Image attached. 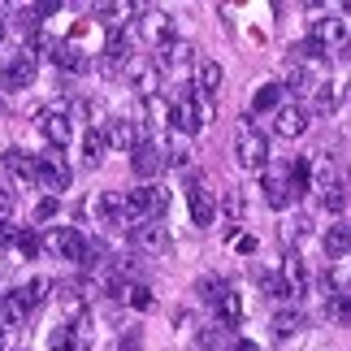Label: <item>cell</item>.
Returning <instances> with one entry per match:
<instances>
[{"label":"cell","instance_id":"6da1fadb","mask_svg":"<svg viewBox=\"0 0 351 351\" xmlns=\"http://www.w3.org/2000/svg\"><path fill=\"white\" fill-rule=\"evenodd\" d=\"M234 160L247 173H261L269 169V139H265V130L256 126V117L243 113L239 117V139H234Z\"/></svg>","mask_w":351,"mask_h":351},{"label":"cell","instance_id":"7a4b0ae2","mask_svg":"<svg viewBox=\"0 0 351 351\" xmlns=\"http://www.w3.org/2000/svg\"><path fill=\"white\" fill-rule=\"evenodd\" d=\"M169 126H173V134H182V139H191V134H199L208 126V117H213V100H199V96H178L169 104Z\"/></svg>","mask_w":351,"mask_h":351},{"label":"cell","instance_id":"3957f363","mask_svg":"<svg viewBox=\"0 0 351 351\" xmlns=\"http://www.w3.org/2000/svg\"><path fill=\"white\" fill-rule=\"evenodd\" d=\"M35 182L44 186V195H52V199H57L61 191H70L74 173H70V165H65V156L57 152V147H48L44 156H35Z\"/></svg>","mask_w":351,"mask_h":351},{"label":"cell","instance_id":"277c9868","mask_svg":"<svg viewBox=\"0 0 351 351\" xmlns=\"http://www.w3.org/2000/svg\"><path fill=\"white\" fill-rule=\"evenodd\" d=\"M121 74L134 83V91H139L143 100H156V91H160V70L152 65V57H147V52H130V57L121 61Z\"/></svg>","mask_w":351,"mask_h":351},{"label":"cell","instance_id":"5b68a950","mask_svg":"<svg viewBox=\"0 0 351 351\" xmlns=\"http://www.w3.org/2000/svg\"><path fill=\"white\" fill-rule=\"evenodd\" d=\"M186 208H191V226H199V230H208V226L217 221V195L204 186L199 173L186 178Z\"/></svg>","mask_w":351,"mask_h":351},{"label":"cell","instance_id":"8992f818","mask_svg":"<svg viewBox=\"0 0 351 351\" xmlns=\"http://www.w3.org/2000/svg\"><path fill=\"white\" fill-rule=\"evenodd\" d=\"M35 57L26 48H18L9 61H0V91H22V87H31L35 83Z\"/></svg>","mask_w":351,"mask_h":351},{"label":"cell","instance_id":"52a82bcc","mask_svg":"<svg viewBox=\"0 0 351 351\" xmlns=\"http://www.w3.org/2000/svg\"><path fill=\"white\" fill-rule=\"evenodd\" d=\"M130 169L139 173L143 182H160V169H165V147L160 139H143L130 147Z\"/></svg>","mask_w":351,"mask_h":351},{"label":"cell","instance_id":"ba28073f","mask_svg":"<svg viewBox=\"0 0 351 351\" xmlns=\"http://www.w3.org/2000/svg\"><path fill=\"white\" fill-rule=\"evenodd\" d=\"M44 247L57 256V261L78 265V261H83V247H87V234L78 230V226H57L52 234H44Z\"/></svg>","mask_w":351,"mask_h":351},{"label":"cell","instance_id":"9c48e42d","mask_svg":"<svg viewBox=\"0 0 351 351\" xmlns=\"http://www.w3.org/2000/svg\"><path fill=\"white\" fill-rule=\"evenodd\" d=\"M130 243H134L143 256H169V252H173V239H169V230H165L160 221H139V226H130Z\"/></svg>","mask_w":351,"mask_h":351},{"label":"cell","instance_id":"30bf717a","mask_svg":"<svg viewBox=\"0 0 351 351\" xmlns=\"http://www.w3.org/2000/svg\"><path fill=\"white\" fill-rule=\"evenodd\" d=\"M191 44H186V39H178V35H169L165 44H156V52H147V57H152V65L160 74H173V70H182V65H191Z\"/></svg>","mask_w":351,"mask_h":351},{"label":"cell","instance_id":"8fae6325","mask_svg":"<svg viewBox=\"0 0 351 351\" xmlns=\"http://www.w3.org/2000/svg\"><path fill=\"white\" fill-rule=\"evenodd\" d=\"M308 104H300V100H282V109L274 113V130L282 134V139H300V134L308 130Z\"/></svg>","mask_w":351,"mask_h":351},{"label":"cell","instance_id":"7c38bea8","mask_svg":"<svg viewBox=\"0 0 351 351\" xmlns=\"http://www.w3.org/2000/svg\"><path fill=\"white\" fill-rule=\"evenodd\" d=\"M52 295H57L61 313L70 317V326H78L87 317V287L83 282H52Z\"/></svg>","mask_w":351,"mask_h":351},{"label":"cell","instance_id":"4fadbf2b","mask_svg":"<svg viewBox=\"0 0 351 351\" xmlns=\"http://www.w3.org/2000/svg\"><path fill=\"white\" fill-rule=\"evenodd\" d=\"M134 31H139L147 44H165L173 35V18L165 9H139V18H134Z\"/></svg>","mask_w":351,"mask_h":351},{"label":"cell","instance_id":"5bb4252c","mask_svg":"<svg viewBox=\"0 0 351 351\" xmlns=\"http://www.w3.org/2000/svg\"><path fill=\"white\" fill-rule=\"evenodd\" d=\"M261 191H265V204L269 208H291V186H287V173L278 169H261Z\"/></svg>","mask_w":351,"mask_h":351},{"label":"cell","instance_id":"9a60e30c","mask_svg":"<svg viewBox=\"0 0 351 351\" xmlns=\"http://www.w3.org/2000/svg\"><path fill=\"white\" fill-rule=\"evenodd\" d=\"M282 282H287V291H291V300H300V295H308V265H304V256L300 252H291L287 261H282Z\"/></svg>","mask_w":351,"mask_h":351},{"label":"cell","instance_id":"2e32d148","mask_svg":"<svg viewBox=\"0 0 351 351\" xmlns=\"http://www.w3.org/2000/svg\"><path fill=\"white\" fill-rule=\"evenodd\" d=\"M104 143L109 147H130L134 143H143V134H139V121H126V117H117V121H104Z\"/></svg>","mask_w":351,"mask_h":351},{"label":"cell","instance_id":"e0dca14e","mask_svg":"<svg viewBox=\"0 0 351 351\" xmlns=\"http://www.w3.org/2000/svg\"><path fill=\"white\" fill-rule=\"evenodd\" d=\"M308 39H313V44H321L326 52H330V48H343V44H347V22H343V18H321Z\"/></svg>","mask_w":351,"mask_h":351},{"label":"cell","instance_id":"ac0fdd59","mask_svg":"<svg viewBox=\"0 0 351 351\" xmlns=\"http://www.w3.org/2000/svg\"><path fill=\"white\" fill-rule=\"evenodd\" d=\"M304 313L300 308H282V313L274 317V339L278 343H300V334H304Z\"/></svg>","mask_w":351,"mask_h":351},{"label":"cell","instance_id":"d6986e66","mask_svg":"<svg viewBox=\"0 0 351 351\" xmlns=\"http://www.w3.org/2000/svg\"><path fill=\"white\" fill-rule=\"evenodd\" d=\"M39 134L48 139V147L61 152V147L70 143V117L65 113H39Z\"/></svg>","mask_w":351,"mask_h":351},{"label":"cell","instance_id":"ffe728a7","mask_svg":"<svg viewBox=\"0 0 351 351\" xmlns=\"http://www.w3.org/2000/svg\"><path fill=\"white\" fill-rule=\"evenodd\" d=\"M87 213H96L104 226H126V213H121V191H100L96 204H91Z\"/></svg>","mask_w":351,"mask_h":351},{"label":"cell","instance_id":"44dd1931","mask_svg":"<svg viewBox=\"0 0 351 351\" xmlns=\"http://www.w3.org/2000/svg\"><path fill=\"white\" fill-rule=\"evenodd\" d=\"M282 100H287L282 83H261V87L252 91V113H247V117H256V113H278Z\"/></svg>","mask_w":351,"mask_h":351},{"label":"cell","instance_id":"7402d4cb","mask_svg":"<svg viewBox=\"0 0 351 351\" xmlns=\"http://www.w3.org/2000/svg\"><path fill=\"white\" fill-rule=\"evenodd\" d=\"M221 91V65L217 61H199V74H195V96L199 100H213Z\"/></svg>","mask_w":351,"mask_h":351},{"label":"cell","instance_id":"603a6c76","mask_svg":"<svg viewBox=\"0 0 351 351\" xmlns=\"http://www.w3.org/2000/svg\"><path fill=\"white\" fill-rule=\"evenodd\" d=\"M104 152H109V143H104V126H87L83 130V165L96 169L104 160Z\"/></svg>","mask_w":351,"mask_h":351},{"label":"cell","instance_id":"cb8c5ba5","mask_svg":"<svg viewBox=\"0 0 351 351\" xmlns=\"http://www.w3.org/2000/svg\"><path fill=\"white\" fill-rule=\"evenodd\" d=\"M26 317H31V313H26V304L9 291L5 300H0V334H5V330H22V326H26Z\"/></svg>","mask_w":351,"mask_h":351},{"label":"cell","instance_id":"d4e9b609","mask_svg":"<svg viewBox=\"0 0 351 351\" xmlns=\"http://www.w3.org/2000/svg\"><path fill=\"white\" fill-rule=\"evenodd\" d=\"M308 182H313V160L308 156H295L287 165V186H291V199H300L308 191Z\"/></svg>","mask_w":351,"mask_h":351},{"label":"cell","instance_id":"484cf974","mask_svg":"<svg viewBox=\"0 0 351 351\" xmlns=\"http://www.w3.org/2000/svg\"><path fill=\"white\" fill-rule=\"evenodd\" d=\"M321 243H326V256H330V261H347V247H351V230H347V221H334Z\"/></svg>","mask_w":351,"mask_h":351},{"label":"cell","instance_id":"4316f807","mask_svg":"<svg viewBox=\"0 0 351 351\" xmlns=\"http://www.w3.org/2000/svg\"><path fill=\"white\" fill-rule=\"evenodd\" d=\"M5 169H9L18 182H35V156L22 152V147H9V152H5Z\"/></svg>","mask_w":351,"mask_h":351},{"label":"cell","instance_id":"83f0119b","mask_svg":"<svg viewBox=\"0 0 351 351\" xmlns=\"http://www.w3.org/2000/svg\"><path fill=\"white\" fill-rule=\"evenodd\" d=\"M213 308H217V317H221V330H234V326H239L243 304H239V291H234V287H226V291H221V300L213 304Z\"/></svg>","mask_w":351,"mask_h":351},{"label":"cell","instance_id":"f1b7e54d","mask_svg":"<svg viewBox=\"0 0 351 351\" xmlns=\"http://www.w3.org/2000/svg\"><path fill=\"white\" fill-rule=\"evenodd\" d=\"M230 343H234V334L221 330V326H204V330L195 334V347L199 351H230Z\"/></svg>","mask_w":351,"mask_h":351},{"label":"cell","instance_id":"f546056e","mask_svg":"<svg viewBox=\"0 0 351 351\" xmlns=\"http://www.w3.org/2000/svg\"><path fill=\"white\" fill-rule=\"evenodd\" d=\"M13 247L22 252V261H39V252H44V234H39L35 226H22V230L13 234Z\"/></svg>","mask_w":351,"mask_h":351},{"label":"cell","instance_id":"4dcf8cb0","mask_svg":"<svg viewBox=\"0 0 351 351\" xmlns=\"http://www.w3.org/2000/svg\"><path fill=\"white\" fill-rule=\"evenodd\" d=\"M48 291H52V282H48V278H31V282H26V287H18L13 295H18V300L26 304V313H35V308L48 300Z\"/></svg>","mask_w":351,"mask_h":351},{"label":"cell","instance_id":"1f68e13d","mask_svg":"<svg viewBox=\"0 0 351 351\" xmlns=\"http://www.w3.org/2000/svg\"><path fill=\"white\" fill-rule=\"evenodd\" d=\"M121 300H126L134 313H147V308H152V287H147V282H126V287H121Z\"/></svg>","mask_w":351,"mask_h":351},{"label":"cell","instance_id":"d6a6232c","mask_svg":"<svg viewBox=\"0 0 351 351\" xmlns=\"http://www.w3.org/2000/svg\"><path fill=\"white\" fill-rule=\"evenodd\" d=\"M48 351H83V347H78V330L70 326V321H65V326H52Z\"/></svg>","mask_w":351,"mask_h":351},{"label":"cell","instance_id":"836d02e7","mask_svg":"<svg viewBox=\"0 0 351 351\" xmlns=\"http://www.w3.org/2000/svg\"><path fill=\"white\" fill-rule=\"evenodd\" d=\"M313 91H317V96H313V109H308V113H321V117H330L334 109H339V91H334V83H317Z\"/></svg>","mask_w":351,"mask_h":351},{"label":"cell","instance_id":"e575fe53","mask_svg":"<svg viewBox=\"0 0 351 351\" xmlns=\"http://www.w3.org/2000/svg\"><path fill=\"white\" fill-rule=\"evenodd\" d=\"M226 287H230L226 278H217V274H204V278L195 282V295H199V304H217Z\"/></svg>","mask_w":351,"mask_h":351},{"label":"cell","instance_id":"d590c367","mask_svg":"<svg viewBox=\"0 0 351 351\" xmlns=\"http://www.w3.org/2000/svg\"><path fill=\"white\" fill-rule=\"evenodd\" d=\"M165 147V165H191V139H182V134H173Z\"/></svg>","mask_w":351,"mask_h":351},{"label":"cell","instance_id":"8d00e7d4","mask_svg":"<svg viewBox=\"0 0 351 351\" xmlns=\"http://www.w3.org/2000/svg\"><path fill=\"white\" fill-rule=\"evenodd\" d=\"M321 204H326L330 213H343V208H347V182H343V178H334L326 191H321Z\"/></svg>","mask_w":351,"mask_h":351},{"label":"cell","instance_id":"74e56055","mask_svg":"<svg viewBox=\"0 0 351 351\" xmlns=\"http://www.w3.org/2000/svg\"><path fill=\"white\" fill-rule=\"evenodd\" d=\"M261 287H265V295L269 300H291V291H287V282H282L274 269H269V274H261Z\"/></svg>","mask_w":351,"mask_h":351},{"label":"cell","instance_id":"f35d334b","mask_svg":"<svg viewBox=\"0 0 351 351\" xmlns=\"http://www.w3.org/2000/svg\"><path fill=\"white\" fill-rule=\"evenodd\" d=\"M57 213H61V199L44 195V199H39V204H35V230H39V226H48L52 217H57Z\"/></svg>","mask_w":351,"mask_h":351},{"label":"cell","instance_id":"ab89813d","mask_svg":"<svg viewBox=\"0 0 351 351\" xmlns=\"http://www.w3.org/2000/svg\"><path fill=\"white\" fill-rule=\"evenodd\" d=\"M13 217H18V195L0 191V226H13Z\"/></svg>","mask_w":351,"mask_h":351},{"label":"cell","instance_id":"60d3db41","mask_svg":"<svg viewBox=\"0 0 351 351\" xmlns=\"http://www.w3.org/2000/svg\"><path fill=\"white\" fill-rule=\"evenodd\" d=\"M13 234H18V226H0V247H13Z\"/></svg>","mask_w":351,"mask_h":351},{"label":"cell","instance_id":"b9f144b4","mask_svg":"<svg viewBox=\"0 0 351 351\" xmlns=\"http://www.w3.org/2000/svg\"><path fill=\"white\" fill-rule=\"evenodd\" d=\"M0 351H5V334H0Z\"/></svg>","mask_w":351,"mask_h":351},{"label":"cell","instance_id":"7bdbcfd3","mask_svg":"<svg viewBox=\"0 0 351 351\" xmlns=\"http://www.w3.org/2000/svg\"><path fill=\"white\" fill-rule=\"evenodd\" d=\"M113 351H121V347H113Z\"/></svg>","mask_w":351,"mask_h":351}]
</instances>
